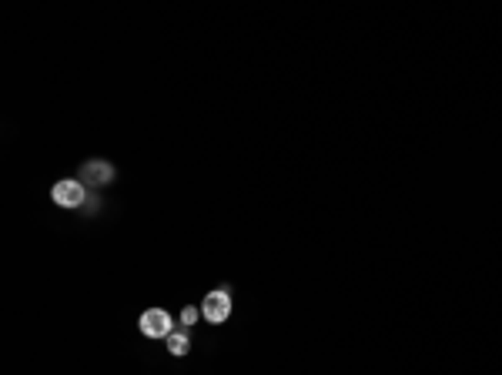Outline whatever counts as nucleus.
Instances as JSON below:
<instances>
[{
	"mask_svg": "<svg viewBox=\"0 0 502 375\" xmlns=\"http://www.w3.org/2000/svg\"><path fill=\"white\" fill-rule=\"evenodd\" d=\"M88 188H104L107 181H114V165L111 161H101V157H94V161H84L80 165V178Z\"/></svg>",
	"mask_w": 502,
	"mask_h": 375,
	"instance_id": "20e7f679",
	"label": "nucleus"
},
{
	"mask_svg": "<svg viewBox=\"0 0 502 375\" xmlns=\"http://www.w3.org/2000/svg\"><path fill=\"white\" fill-rule=\"evenodd\" d=\"M165 342H167V352H171V355H188V349H191V338H188L184 328H174Z\"/></svg>",
	"mask_w": 502,
	"mask_h": 375,
	"instance_id": "39448f33",
	"label": "nucleus"
},
{
	"mask_svg": "<svg viewBox=\"0 0 502 375\" xmlns=\"http://www.w3.org/2000/svg\"><path fill=\"white\" fill-rule=\"evenodd\" d=\"M228 315H232V295H228V288L208 292L205 302H201V319L211 325H221V322H228Z\"/></svg>",
	"mask_w": 502,
	"mask_h": 375,
	"instance_id": "f03ea898",
	"label": "nucleus"
},
{
	"mask_svg": "<svg viewBox=\"0 0 502 375\" xmlns=\"http://www.w3.org/2000/svg\"><path fill=\"white\" fill-rule=\"evenodd\" d=\"M84 208H88V211H94V208H97V198H94V194H88V201H84Z\"/></svg>",
	"mask_w": 502,
	"mask_h": 375,
	"instance_id": "0eeeda50",
	"label": "nucleus"
},
{
	"mask_svg": "<svg viewBox=\"0 0 502 375\" xmlns=\"http://www.w3.org/2000/svg\"><path fill=\"white\" fill-rule=\"evenodd\" d=\"M138 325H141V332L148 338H167L174 332V322H171V315L165 309H148Z\"/></svg>",
	"mask_w": 502,
	"mask_h": 375,
	"instance_id": "7ed1b4c3",
	"label": "nucleus"
},
{
	"mask_svg": "<svg viewBox=\"0 0 502 375\" xmlns=\"http://www.w3.org/2000/svg\"><path fill=\"white\" fill-rule=\"evenodd\" d=\"M51 198H54V205L78 211V208H84V201H88V184L74 181V178H64V181H57L51 188Z\"/></svg>",
	"mask_w": 502,
	"mask_h": 375,
	"instance_id": "f257e3e1",
	"label": "nucleus"
},
{
	"mask_svg": "<svg viewBox=\"0 0 502 375\" xmlns=\"http://www.w3.org/2000/svg\"><path fill=\"white\" fill-rule=\"evenodd\" d=\"M198 319H201V309H194V305H188V309L181 311V325H184V328H188V325H194Z\"/></svg>",
	"mask_w": 502,
	"mask_h": 375,
	"instance_id": "423d86ee",
	"label": "nucleus"
}]
</instances>
